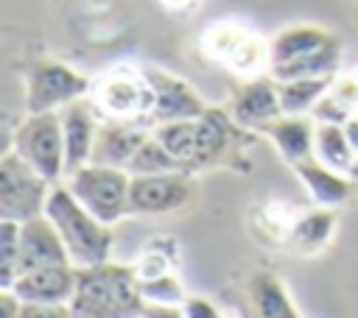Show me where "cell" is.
<instances>
[{"instance_id": "obj_33", "label": "cell", "mask_w": 358, "mask_h": 318, "mask_svg": "<svg viewBox=\"0 0 358 318\" xmlns=\"http://www.w3.org/2000/svg\"><path fill=\"white\" fill-rule=\"evenodd\" d=\"M165 11H171V14H190V11H196L199 8V3L201 0H157Z\"/></svg>"}, {"instance_id": "obj_1", "label": "cell", "mask_w": 358, "mask_h": 318, "mask_svg": "<svg viewBox=\"0 0 358 318\" xmlns=\"http://www.w3.org/2000/svg\"><path fill=\"white\" fill-rule=\"evenodd\" d=\"M341 64V39L322 25L294 22L268 39V75L274 81L333 78Z\"/></svg>"}, {"instance_id": "obj_26", "label": "cell", "mask_w": 358, "mask_h": 318, "mask_svg": "<svg viewBox=\"0 0 358 318\" xmlns=\"http://www.w3.org/2000/svg\"><path fill=\"white\" fill-rule=\"evenodd\" d=\"M126 170H129V176H157V173H173V170H185V167L151 131V137L137 148V153Z\"/></svg>"}, {"instance_id": "obj_25", "label": "cell", "mask_w": 358, "mask_h": 318, "mask_svg": "<svg viewBox=\"0 0 358 318\" xmlns=\"http://www.w3.org/2000/svg\"><path fill=\"white\" fill-rule=\"evenodd\" d=\"M336 78V75H333ZM333 78H294V81H277L280 106L282 114H310L313 106L322 100Z\"/></svg>"}, {"instance_id": "obj_30", "label": "cell", "mask_w": 358, "mask_h": 318, "mask_svg": "<svg viewBox=\"0 0 358 318\" xmlns=\"http://www.w3.org/2000/svg\"><path fill=\"white\" fill-rule=\"evenodd\" d=\"M182 312H185V318H221L218 307L204 296H187L182 301Z\"/></svg>"}, {"instance_id": "obj_18", "label": "cell", "mask_w": 358, "mask_h": 318, "mask_svg": "<svg viewBox=\"0 0 358 318\" xmlns=\"http://www.w3.org/2000/svg\"><path fill=\"white\" fill-rule=\"evenodd\" d=\"M294 173L299 179V184L305 187L310 204L313 206H324V209L344 206L355 195V187H358V181H352L347 173H338V170L322 165L313 156L299 162V165H294Z\"/></svg>"}, {"instance_id": "obj_6", "label": "cell", "mask_w": 358, "mask_h": 318, "mask_svg": "<svg viewBox=\"0 0 358 318\" xmlns=\"http://www.w3.org/2000/svg\"><path fill=\"white\" fill-rule=\"evenodd\" d=\"M25 114L62 112L67 103L90 95L92 78L59 59H36L25 67Z\"/></svg>"}, {"instance_id": "obj_11", "label": "cell", "mask_w": 358, "mask_h": 318, "mask_svg": "<svg viewBox=\"0 0 358 318\" xmlns=\"http://www.w3.org/2000/svg\"><path fill=\"white\" fill-rule=\"evenodd\" d=\"M151 86H154V114H151V128L159 123H171V120H190V117H201L210 103L196 92V86L190 81H185L182 75L157 67V64H143Z\"/></svg>"}, {"instance_id": "obj_31", "label": "cell", "mask_w": 358, "mask_h": 318, "mask_svg": "<svg viewBox=\"0 0 358 318\" xmlns=\"http://www.w3.org/2000/svg\"><path fill=\"white\" fill-rule=\"evenodd\" d=\"M140 318H185L182 304H143Z\"/></svg>"}, {"instance_id": "obj_16", "label": "cell", "mask_w": 358, "mask_h": 318, "mask_svg": "<svg viewBox=\"0 0 358 318\" xmlns=\"http://www.w3.org/2000/svg\"><path fill=\"white\" fill-rule=\"evenodd\" d=\"M151 137V128L143 123H123V120H101L98 137L92 145V165H109V167H129L137 148Z\"/></svg>"}, {"instance_id": "obj_10", "label": "cell", "mask_w": 358, "mask_h": 318, "mask_svg": "<svg viewBox=\"0 0 358 318\" xmlns=\"http://www.w3.org/2000/svg\"><path fill=\"white\" fill-rule=\"evenodd\" d=\"M196 195L193 173L173 170L157 176H131L129 215H171L185 209Z\"/></svg>"}, {"instance_id": "obj_29", "label": "cell", "mask_w": 358, "mask_h": 318, "mask_svg": "<svg viewBox=\"0 0 358 318\" xmlns=\"http://www.w3.org/2000/svg\"><path fill=\"white\" fill-rule=\"evenodd\" d=\"M20 318H73L70 304H34L22 301Z\"/></svg>"}, {"instance_id": "obj_27", "label": "cell", "mask_w": 358, "mask_h": 318, "mask_svg": "<svg viewBox=\"0 0 358 318\" xmlns=\"http://www.w3.org/2000/svg\"><path fill=\"white\" fill-rule=\"evenodd\" d=\"M20 226L22 223H17V220H0V290H8L17 279Z\"/></svg>"}, {"instance_id": "obj_32", "label": "cell", "mask_w": 358, "mask_h": 318, "mask_svg": "<svg viewBox=\"0 0 358 318\" xmlns=\"http://www.w3.org/2000/svg\"><path fill=\"white\" fill-rule=\"evenodd\" d=\"M22 301L14 290H0V318H20Z\"/></svg>"}, {"instance_id": "obj_17", "label": "cell", "mask_w": 358, "mask_h": 318, "mask_svg": "<svg viewBox=\"0 0 358 318\" xmlns=\"http://www.w3.org/2000/svg\"><path fill=\"white\" fill-rule=\"evenodd\" d=\"M257 134L266 137L274 145V151L280 153V159L294 167L313 156L316 120L310 114H280V117L268 120Z\"/></svg>"}, {"instance_id": "obj_2", "label": "cell", "mask_w": 358, "mask_h": 318, "mask_svg": "<svg viewBox=\"0 0 358 318\" xmlns=\"http://www.w3.org/2000/svg\"><path fill=\"white\" fill-rule=\"evenodd\" d=\"M45 218L56 226L70 265L73 268H95L101 262H109L112 254V226L101 223L73 192L64 181H56L48 204H45Z\"/></svg>"}, {"instance_id": "obj_24", "label": "cell", "mask_w": 358, "mask_h": 318, "mask_svg": "<svg viewBox=\"0 0 358 318\" xmlns=\"http://www.w3.org/2000/svg\"><path fill=\"white\" fill-rule=\"evenodd\" d=\"M179 259V248L171 237H151L140 254L131 262V271L137 276V282H148V279H159L165 273H173V262Z\"/></svg>"}, {"instance_id": "obj_5", "label": "cell", "mask_w": 358, "mask_h": 318, "mask_svg": "<svg viewBox=\"0 0 358 318\" xmlns=\"http://www.w3.org/2000/svg\"><path fill=\"white\" fill-rule=\"evenodd\" d=\"M201 53L241 81L268 75V39L238 20H215L201 31Z\"/></svg>"}, {"instance_id": "obj_3", "label": "cell", "mask_w": 358, "mask_h": 318, "mask_svg": "<svg viewBox=\"0 0 358 318\" xmlns=\"http://www.w3.org/2000/svg\"><path fill=\"white\" fill-rule=\"evenodd\" d=\"M143 296L131 265L101 262L78 271V285L70 298L73 318H140Z\"/></svg>"}, {"instance_id": "obj_19", "label": "cell", "mask_w": 358, "mask_h": 318, "mask_svg": "<svg viewBox=\"0 0 358 318\" xmlns=\"http://www.w3.org/2000/svg\"><path fill=\"white\" fill-rule=\"evenodd\" d=\"M246 304L252 318H302L271 271H255L246 279Z\"/></svg>"}, {"instance_id": "obj_7", "label": "cell", "mask_w": 358, "mask_h": 318, "mask_svg": "<svg viewBox=\"0 0 358 318\" xmlns=\"http://www.w3.org/2000/svg\"><path fill=\"white\" fill-rule=\"evenodd\" d=\"M64 184L70 192L106 226H115L120 218L129 215V187L131 176L123 167L109 165H84L73 170Z\"/></svg>"}, {"instance_id": "obj_22", "label": "cell", "mask_w": 358, "mask_h": 318, "mask_svg": "<svg viewBox=\"0 0 358 318\" xmlns=\"http://www.w3.org/2000/svg\"><path fill=\"white\" fill-rule=\"evenodd\" d=\"M358 112V75L347 73V75H336L327 86V92L322 95V100L313 106L310 117L316 123H338L344 126L352 114Z\"/></svg>"}, {"instance_id": "obj_9", "label": "cell", "mask_w": 358, "mask_h": 318, "mask_svg": "<svg viewBox=\"0 0 358 318\" xmlns=\"http://www.w3.org/2000/svg\"><path fill=\"white\" fill-rule=\"evenodd\" d=\"M50 190H53V181L36 173L11 148L3 153L0 159V220L25 223L31 218L45 215Z\"/></svg>"}, {"instance_id": "obj_34", "label": "cell", "mask_w": 358, "mask_h": 318, "mask_svg": "<svg viewBox=\"0 0 358 318\" xmlns=\"http://www.w3.org/2000/svg\"><path fill=\"white\" fill-rule=\"evenodd\" d=\"M344 128H347V137H350V142H352V148L358 153V112L344 123Z\"/></svg>"}, {"instance_id": "obj_13", "label": "cell", "mask_w": 358, "mask_h": 318, "mask_svg": "<svg viewBox=\"0 0 358 318\" xmlns=\"http://www.w3.org/2000/svg\"><path fill=\"white\" fill-rule=\"evenodd\" d=\"M59 117H62V134H64V170H67L64 179H67L73 170L90 165L101 117L95 114L90 98L67 103L59 112Z\"/></svg>"}, {"instance_id": "obj_21", "label": "cell", "mask_w": 358, "mask_h": 318, "mask_svg": "<svg viewBox=\"0 0 358 318\" xmlns=\"http://www.w3.org/2000/svg\"><path fill=\"white\" fill-rule=\"evenodd\" d=\"M333 232H336V212L324 209V206H313L299 215V220L291 232V240H288V251H294L299 257H313L327 248Z\"/></svg>"}, {"instance_id": "obj_20", "label": "cell", "mask_w": 358, "mask_h": 318, "mask_svg": "<svg viewBox=\"0 0 358 318\" xmlns=\"http://www.w3.org/2000/svg\"><path fill=\"white\" fill-rule=\"evenodd\" d=\"M299 215L302 212H296L285 201L260 204L249 218L252 234L260 240V245H271V248H285L288 251V240H291V232H294Z\"/></svg>"}, {"instance_id": "obj_23", "label": "cell", "mask_w": 358, "mask_h": 318, "mask_svg": "<svg viewBox=\"0 0 358 318\" xmlns=\"http://www.w3.org/2000/svg\"><path fill=\"white\" fill-rule=\"evenodd\" d=\"M355 148L347 137V128L338 123H316V134H313V159H319L322 165L347 173L355 162Z\"/></svg>"}, {"instance_id": "obj_14", "label": "cell", "mask_w": 358, "mask_h": 318, "mask_svg": "<svg viewBox=\"0 0 358 318\" xmlns=\"http://www.w3.org/2000/svg\"><path fill=\"white\" fill-rule=\"evenodd\" d=\"M48 265H70V257H67V248H64L56 226L45 215H39L20 226L17 276L36 271V268H48Z\"/></svg>"}, {"instance_id": "obj_28", "label": "cell", "mask_w": 358, "mask_h": 318, "mask_svg": "<svg viewBox=\"0 0 358 318\" xmlns=\"http://www.w3.org/2000/svg\"><path fill=\"white\" fill-rule=\"evenodd\" d=\"M140 296H143V304H182L187 298L182 279L173 273L140 282Z\"/></svg>"}, {"instance_id": "obj_15", "label": "cell", "mask_w": 358, "mask_h": 318, "mask_svg": "<svg viewBox=\"0 0 358 318\" xmlns=\"http://www.w3.org/2000/svg\"><path fill=\"white\" fill-rule=\"evenodd\" d=\"M78 285V268L73 265H48L28 273H20L8 290L20 296V301L34 304H70Z\"/></svg>"}, {"instance_id": "obj_35", "label": "cell", "mask_w": 358, "mask_h": 318, "mask_svg": "<svg viewBox=\"0 0 358 318\" xmlns=\"http://www.w3.org/2000/svg\"><path fill=\"white\" fill-rule=\"evenodd\" d=\"M350 179L358 181V156H355V162H352V167H350Z\"/></svg>"}, {"instance_id": "obj_8", "label": "cell", "mask_w": 358, "mask_h": 318, "mask_svg": "<svg viewBox=\"0 0 358 318\" xmlns=\"http://www.w3.org/2000/svg\"><path fill=\"white\" fill-rule=\"evenodd\" d=\"M11 151L48 181H64V134L59 112L25 114L14 128Z\"/></svg>"}, {"instance_id": "obj_4", "label": "cell", "mask_w": 358, "mask_h": 318, "mask_svg": "<svg viewBox=\"0 0 358 318\" xmlns=\"http://www.w3.org/2000/svg\"><path fill=\"white\" fill-rule=\"evenodd\" d=\"M90 103L101 120L143 123L151 128L154 86L143 64H112L92 78Z\"/></svg>"}, {"instance_id": "obj_12", "label": "cell", "mask_w": 358, "mask_h": 318, "mask_svg": "<svg viewBox=\"0 0 358 318\" xmlns=\"http://www.w3.org/2000/svg\"><path fill=\"white\" fill-rule=\"evenodd\" d=\"M232 120L246 128V131H260L268 120L282 114L280 106V92H277V81L271 75H257V78H246L235 86L229 103H227Z\"/></svg>"}]
</instances>
